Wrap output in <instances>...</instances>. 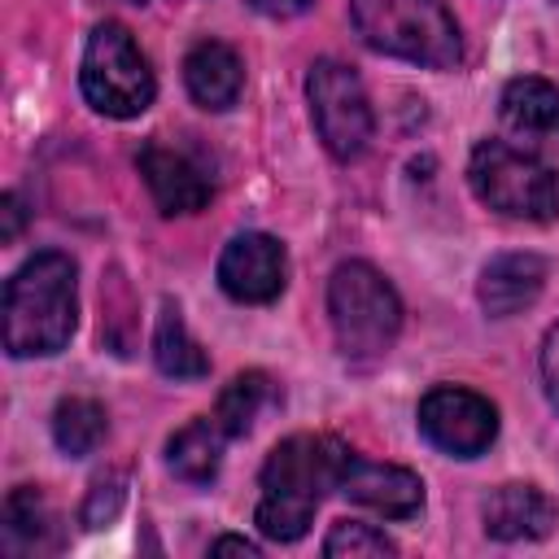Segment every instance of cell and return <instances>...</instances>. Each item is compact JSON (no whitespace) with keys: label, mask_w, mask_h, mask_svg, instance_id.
Instances as JSON below:
<instances>
[{"label":"cell","mask_w":559,"mask_h":559,"mask_svg":"<svg viewBox=\"0 0 559 559\" xmlns=\"http://www.w3.org/2000/svg\"><path fill=\"white\" fill-rule=\"evenodd\" d=\"M467 183L502 218L550 223L559 214V175L507 140H480L467 157Z\"/></svg>","instance_id":"5b68a950"},{"label":"cell","mask_w":559,"mask_h":559,"mask_svg":"<svg viewBox=\"0 0 559 559\" xmlns=\"http://www.w3.org/2000/svg\"><path fill=\"white\" fill-rule=\"evenodd\" d=\"M537 367H542V384H546V397H550V406L559 411V323L546 332Z\"/></svg>","instance_id":"603a6c76"},{"label":"cell","mask_w":559,"mask_h":559,"mask_svg":"<svg viewBox=\"0 0 559 559\" xmlns=\"http://www.w3.org/2000/svg\"><path fill=\"white\" fill-rule=\"evenodd\" d=\"M135 4H144V0H135Z\"/></svg>","instance_id":"4316f807"},{"label":"cell","mask_w":559,"mask_h":559,"mask_svg":"<svg viewBox=\"0 0 559 559\" xmlns=\"http://www.w3.org/2000/svg\"><path fill=\"white\" fill-rule=\"evenodd\" d=\"M4 349L13 358H52L79 328V266L61 249H39L4 284Z\"/></svg>","instance_id":"6da1fadb"},{"label":"cell","mask_w":559,"mask_h":559,"mask_svg":"<svg viewBox=\"0 0 559 559\" xmlns=\"http://www.w3.org/2000/svg\"><path fill=\"white\" fill-rule=\"evenodd\" d=\"M57 533V515L48 511L44 493L35 485H17L4 498V524H0V546L9 555H35L48 550Z\"/></svg>","instance_id":"e0dca14e"},{"label":"cell","mask_w":559,"mask_h":559,"mask_svg":"<svg viewBox=\"0 0 559 559\" xmlns=\"http://www.w3.org/2000/svg\"><path fill=\"white\" fill-rule=\"evenodd\" d=\"M498 114H502V127L520 140H559V87L537 79V74H520L502 87V100H498Z\"/></svg>","instance_id":"9a60e30c"},{"label":"cell","mask_w":559,"mask_h":559,"mask_svg":"<svg viewBox=\"0 0 559 559\" xmlns=\"http://www.w3.org/2000/svg\"><path fill=\"white\" fill-rule=\"evenodd\" d=\"M210 555H249V559H258V555H262V546H258V542H249V537L223 533V537H214V542H210Z\"/></svg>","instance_id":"d4e9b609"},{"label":"cell","mask_w":559,"mask_h":559,"mask_svg":"<svg viewBox=\"0 0 559 559\" xmlns=\"http://www.w3.org/2000/svg\"><path fill=\"white\" fill-rule=\"evenodd\" d=\"M349 445H341L336 437H314V432H297L288 441H280L266 463H262V498L253 511V524L262 528V537L271 542H297L306 537L319 502L328 489H336L341 480V463H345Z\"/></svg>","instance_id":"7a4b0ae2"},{"label":"cell","mask_w":559,"mask_h":559,"mask_svg":"<svg viewBox=\"0 0 559 559\" xmlns=\"http://www.w3.org/2000/svg\"><path fill=\"white\" fill-rule=\"evenodd\" d=\"M275 397L280 393H275V380L266 371H240L223 384V393L214 402V419L227 437H245L262 419V411L275 406Z\"/></svg>","instance_id":"d6986e66"},{"label":"cell","mask_w":559,"mask_h":559,"mask_svg":"<svg viewBox=\"0 0 559 559\" xmlns=\"http://www.w3.org/2000/svg\"><path fill=\"white\" fill-rule=\"evenodd\" d=\"M323 555L328 559H362V555H397V546L371 528V524H358V520H336L323 537Z\"/></svg>","instance_id":"44dd1931"},{"label":"cell","mask_w":559,"mask_h":559,"mask_svg":"<svg viewBox=\"0 0 559 559\" xmlns=\"http://www.w3.org/2000/svg\"><path fill=\"white\" fill-rule=\"evenodd\" d=\"M306 100H310V122L336 162H354L367 153L376 118L362 79L345 61L319 57L306 74Z\"/></svg>","instance_id":"52a82bcc"},{"label":"cell","mask_w":559,"mask_h":559,"mask_svg":"<svg viewBox=\"0 0 559 559\" xmlns=\"http://www.w3.org/2000/svg\"><path fill=\"white\" fill-rule=\"evenodd\" d=\"M153 362L170 380H201L210 371V358L192 341V332H188V323H183V314H179L175 301H166L162 314H157V328H153Z\"/></svg>","instance_id":"ac0fdd59"},{"label":"cell","mask_w":559,"mask_h":559,"mask_svg":"<svg viewBox=\"0 0 559 559\" xmlns=\"http://www.w3.org/2000/svg\"><path fill=\"white\" fill-rule=\"evenodd\" d=\"M336 493H345L349 502L384 515V520H411L424 507V480L397 463H371L362 454H345L341 463V480Z\"/></svg>","instance_id":"30bf717a"},{"label":"cell","mask_w":559,"mask_h":559,"mask_svg":"<svg viewBox=\"0 0 559 559\" xmlns=\"http://www.w3.org/2000/svg\"><path fill=\"white\" fill-rule=\"evenodd\" d=\"M419 432L428 445H437L450 459H476L498 437V406L463 384H432L419 397Z\"/></svg>","instance_id":"ba28073f"},{"label":"cell","mask_w":559,"mask_h":559,"mask_svg":"<svg viewBox=\"0 0 559 559\" xmlns=\"http://www.w3.org/2000/svg\"><path fill=\"white\" fill-rule=\"evenodd\" d=\"M288 4H293V9H301V4H310V0H288Z\"/></svg>","instance_id":"484cf974"},{"label":"cell","mask_w":559,"mask_h":559,"mask_svg":"<svg viewBox=\"0 0 559 559\" xmlns=\"http://www.w3.org/2000/svg\"><path fill=\"white\" fill-rule=\"evenodd\" d=\"M223 441H227V432L218 428V419L201 415L166 441V467L188 485H210L223 467Z\"/></svg>","instance_id":"2e32d148"},{"label":"cell","mask_w":559,"mask_h":559,"mask_svg":"<svg viewBox=\"0 0 559 559\" xmlns=\"http://www.w3.org/2000/svg\"><path fill=\"white\" fill-rule=\"evenodd\" d=\"M480 520H485V533L493 542H542L559 524V502L537 485L511 480L485 498Z\"/></svg>","instance_id":"8fae6325"},{"label":"cell","mask_w":559,"mask_h":559,"mask_svg":"<svg viewBox=\"0 0 559 559\" xmlns=\"http://www.w3.org/2000/svg\"><path fill=\"white\" fill-rule=\"evenodd\" d=\"M328 323L345 358H380L402 332V297L371 262H341L328 280Z\"/></svg>","instance_id":"277c9868"},{"label":"cell","mask_w":559,"mask_h":559,"mask_svg":"<svg viewBox=\"0 0 559 559\" xmlns=\"http://www.w3.org/2000/svg\"><path fill=\"white\" fill-rule=\"evenodd\" d=\"M109 432V419H105V406L92 402V397H61L57 411H52V441L61 454L70 459H87Z\"/></svg>","instance_id":"ffe728a7"},{"label":"cell","mask_w":559,"mask_h":559,"mask_svg":"<svg viewBox=\"0 0 559 559\" xmlns=\"http://www.w3.org/2000/svg\"><path fill=\"white\" fill-rule=\"evenodd\" d=\"M546 288V262L537 253H498L485 262L476 301L489 319H511L528 310Z\"/></svg>","instance_id":"4fadbf2b"},{"label":"cell","mask_w":559,"mask_h":559,"mask_svg":"<svg viewBox=\"0 0 559 559\" xmlns=\"http://www.w3.org/2000/svg\"><path fill=\"white\" fill-rule=\"evenodd\" d=\"M288 284V249L266 231H240L218 253V288L240 306H266Z\"/></svg>","instance_id":"9c48e42d"},{"label":"cell","mask_w":559,"mask_h":559,"mask_svg":"<svg viewBox=\"0 0 559 559\" xmlns=\"http://www.w3.org/2000/svg\"><path fill=\"white\" fill-rule=\"evenodd\" d=\"M349 22L371 52L454 70L463 57V35L445 0H349Z\"/></svg>","instance_id":"3957f363"},{"label":"cell","mask_w":559,"mask_h":559,"mask_svg":"<svg viewBox=\"0 0 559 559\" xmlns=\"http://www.w3.org/2000/svg\"><path fill=\"white\" fill-rule=\"evenodd\" d=\"M79 92L105 118H135L153 105L157 79L122 22L92 26L83 44V66H79Z\"/></svg>","instance_id":"8992f818"},{"label":"cell","mask_w":559,"mask_h":559,"mask_svg":"<svg viewBox=\"0 0 559 559\" xmlns=\"http://www.w3.org/2000/svg\"><path fill=\"white\" fill-rule=\"evenodd\" d=\"M153 201L162 214H197L210 205V179L201 175V166L179 153V148H166V144H144L140 157H135Z\"/></svg>","instance_id":"7c38bea8"},{"label":"cell","mask_w":559,"mask_h":559,"mask_svg":"<svg viewBox=\"0 0 559 559\" xmlns=\"http://www.w3.org/2000/svg\"><path fill=\"white\" fill-rule=\"evenodd\" d=\"M0 240L4 245H13L17 240V231H22V223H26V210H22V201H17V192H4L0 197Z\"/></svg>","instance_id":"cb8c5ba5"},{"label":"cell","mask_w":559,"mask_h":559,"mask_svg":"<svg viewBox=\"0 0 559 559\" xmlns=\"http://www.w3.org/2000/svg\"><path fill=\"white\" fill-rule=\"evenodd\" d=\"M183 83H188V96L201 109L223 114L245 92V66H240L236 48H227L223 39H201L183 57Z\"/></svg>","instance_id":"5bb4252c"},{"label":"cell","mask_w":559,"mask_h":559,"mask_svg":"<svg viewBox=\"0 0 559 559\" xmlns=\"http://www.w3.org/2000/svg\"><path fill=\"white\" fill-rule=\"evenodd\" d=\"M118 507H122V489L109 480H96L92 485V493H87V507H83V524L87 528H100V524H109L114 515H118Z\"/></svg>","instance_id":"7402d4cb"}]
</instances>
